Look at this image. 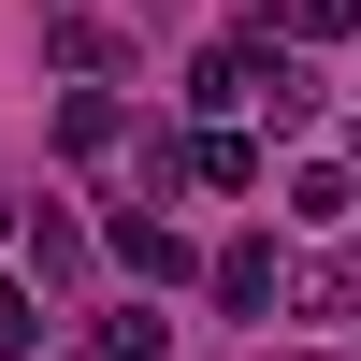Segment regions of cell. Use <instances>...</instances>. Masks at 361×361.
I'll return each instance as SVG.
<instances>
[{
	"label": "cell",
	"instance_id": "7",
	"mask_svg": "<svg viewBox=\"0 0 361 361\" xmlns=\"http://www.w3.org/2000/svg\"><path fill=\"white\" fill-rule=\"evenodd\" d=\"M73 275H87V231L44 202V217H29V289H73Z\"/></svg>",
	"mask_w": 361,
	"mask_h": 361
},
{
	"label": "cell",
	"instance_id": "6",
	"mask_svg": "<svg viewBox=\"0 0 361 361\" xmlns=\"http://www.w3.org/2000/svg\"><path fill=\"white\" fill-rule=\"evenodd\" d=\"M289 217H304V231L361 217V173H347V159H304V173H289Z\"/></svg>",
	"mask_w": 361,
	"mask_h": 361
},
{
	"label": "cell",
	"instance_id": "9",
	"mask_svg": "<svg viewBox=\"0 0 361 361\" xmlns=\"http://www.w3.org/2000/svg\"><path fill=\"white\" fill-rule=\"evenodd\" d=\"M102 361H173V318H159V304H130V318H102Z\"/></svg>",
	"mask_w": 361,
	"mask_h": 361
},
{
	"label": "cell",
	"instance_id": "2",
	"mask_svg": "<svg viewBox=\"0 0 361 361\" xmlns=\"http://www.w3.org/2000/svg\"><path fill=\"white\" fill-rule=\"evenodd\" d=\"M102 246H116V260H130V275H145V289H188V275H202V260H188V231H173V217H159V202H116V217H102Z\"/></svg>",
	"mask_w": 361,
	"mask_h": 361
},
{
	"label": "cell",
	"instance_id": "3",
	"mask_svg": "<svg viewBox=\"0 0 361 361\" xmlns=\"http://www.w3.org/2000/svg\"><path fill=\"white\" fill-rule=\"evenodd\" d=\"M202 289H217V318H275V289H289V260L260 246V231H231V246L202 260Z\"/></svg>",
	"mask_w": 361,
	"mask_h": 361
},
{
	"label": "cell",
	"instance_id": "4",
	"mask_svg": "<svg viewBox=\"0 0 361 361\" xmlns=\"http://www.w3.org/2000/svg\"><path fill=\"white\" fill-rule=\"evenodd\" d=\"M173 173H188V188H231V202H246V188H260V145L231 130V116H202V130L173 145Z\"/></svg>",
	"mask_w": 361,
	"mask_h": 361
},
{
	"label": "cell",
	"instance_id": "11",
	"mask_svg": "<svg viewBox=\"0 0 361 361\" xmlns=\"http://www.w3.org/2000/svg\"><path fill=\"white\" fill-rule=\"evenodd\" d=\"M347 29H361V0H289V29H275V44H347Z\"/></svg>",
	"mask_w": 361,
	"mask_h": 361
},
{
	"label": "cell",
	"instance_id": "10",
	"mask_svg": "<svg viewBox=\"0 0 361 361\" xmlns=\"http://www.w3.org/2000/svg\"><path fill=\"white\" fill-rule=\"evenodd\" d=\"M289 304H304V318H347L361 275H347V260H304V275H289Z\"/></svg>",
	"mask_w": 361,
	"mask_h": 361
},
{
	"label": "cell",
	"instance_id": "5",
	"mask_svg": "<svg viewBox=\"0 0 361 361\" xmlns=\"http://www.w3.org/2000/svg\"><path fill=\"white\" fill-rule=\"evenodd\" d=\"M116 145H130V102L116 87H73L58 102V159H116Z\"/></svg>",
	"mask_w": 361,
	"mask_h": 361
},
{
	"label": "cell",
	"instance_id": "8",
	"mask_svg": "<svg viewBox=\"0 0 361 361\" xmlns=\"http://www.w3.org/2000/svg\"><path fill=\"white\" fill-rule=\"evenodd\" d=\"M44 333H58V304L29 275H0V361H44Z\"/></svg>",
	"mask_w": 361,
	"mask_h": 361
},
{
	"label": "cell",
	"instance_id": "1",
	"mask_svg": "<svg viewBox=\"0 0 361 361\" xmlns=\"http://www.w3.org/2000/svg\"><path fill=\"white\" fill-rule=\"evenodd\" d=\"M275 58H289L275 29H217V44L188 58V116H246L260 87H275Z\"/></svg>",
	"mask_w": 361,
	"mask_h": 361
},
{
	"label": "cell",
	"instance_id": "13",
	"mask_svg": "<svg viewBox=\"0 0 361 361\" xmlns=\"http://www.w3.org/2000/svg\"><path fill=\"white\" fill-rule=\"evenodd\" d=\"M347 173H361V130H347Z\"/></svg>",
	"mask_w": 361,
	"mask_h": 361
},
{
	"label": "cell",
	"instance_id": "12",
	"mask_svg": "<svg viewBox=\"0 0 361 361\" xmlns=\"http://www.w3.org/2000/svg\"><path fill=\"white\" fill-rule=\"evenodd\" d=\"M44 44L73 58V73H102V58H116V44H102V15H73V0H58V15H44Z\"/></svg>",
	"mask_w": 361,
	"mask_h": 361
}]
</instances>
